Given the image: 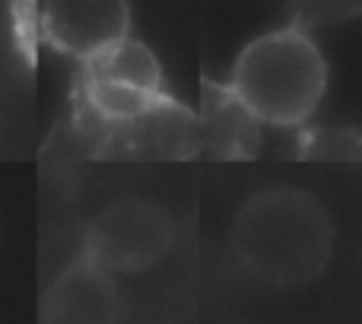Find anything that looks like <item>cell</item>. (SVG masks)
I'll list each match as a JSON object with an SVG mask.
<instances>
[{"label":"cell","instance_id":"8992f818","mask_svg":"<svg viewBox=\"0 0 362 324\" xmlns=\"http://www.w3.org/2000/svg\"><path fill=\"white\" fill-rule=\"evenodd\" d=\"M200 137L216 159H251L261 146V121L232 96L229 86L204 80L200 89Z\"/></svg>","mask_w":362,"mask_h":324},{"label":"cell","instance_id":"3957f363","mask_svg":"<svg viewBox=\"0 0 362 324\" xmlns=\"http://www.w3.org/2000/svg\"><path fill=\"white\" fill-rule=\"evenodd\" d=\"M172 219L150 200H118L99 210L83 238V258L108 274H137L172 248Z\"/></svg>","mask_w":362,"mask_h":324},{"label":"cell","instance_id":"ba28073f","mask_svg":"<svg viewBox=\"0 0 362 324\" xmlns=\"http://www.w3.org/2000/svg\"><path fill=\"white\" fill-rule=\"evenodd\" d=\"M83 74L131 83V86L150 89V93H165V76H163V67H159L156 54H153L144 42H137L134 35L118 38V42L108 45L102 54L86 61L83 64Z\"/></svg>","mask_w":362,"mask_h":324},{"label":"cell","instance_id":"5b68a950","mask_svg":"<svg viewBox=\"0 0 362 324\" xmlns=\"http://www.w3.org/2000/svg\"><path fill=\"white\" fill-rule=\"evenodd\" d=\"M121 312L115 274L86 261L67 267L42 299V321H112Z\"/></svg>","mask_w":362,"mask_h":324},{"label":"cell","instance_id":"52a82bcc","mask_svg":"<svg viewBox=\"0 0 362 324\" xmlns=\"http://www.w3.org/2000/svg\"><path fill=\"white\" fill-rule=\"evenodd\" d=\"M172 102L175 99L169 93H150V89L131 86V83L83 74V105L93 112L99 125H131V121L146 118Z\"/></svg>","mask_w":362,"mask_h":324},{"label":"cell","instance_id":"6da1fadb","mask_svg":"<svg viewBox=\"0 0 362 324\" xmlns=\"http://www.w3.org/2000/svg\"><path fill=\"white\" fill-rule=\"evenodd\" d=\"M229 245L255 280L296 289L325 274L334 251V226L315 194L276 185L257 191L238 210Z\"/></svg>","mask_w":362,"mask_h":324},{"label":"cell","instance_id":"7a4b0ae2","mask_svg":"<svg viewBox=\"0 0 362 324\" xmlns=\"http://www.w3.org/2000/svg\"><path fill=\"white\" fill-rule=\"evenodd\" d=\"M229 89L261 125L299 127L325 99L327 64L312 35L286 25L255 38L238 54Z\"/></svg>","mask_w":362,"mask_h":324},{"label":"cell","instance_id":"277c9868","mask_svg":"<svg viewBox=\"0 0 362 324\" xmlns=\"http://www.w3.org/2000/svg\"><path fill=\"white\" fill-rule=\"evenodd\" d=\"M42 35L61 54L86 64L131 35V10L127 0H51L42 10Z\"/></svg>","mask_w":362,"mask_h":324}]
</instances>
